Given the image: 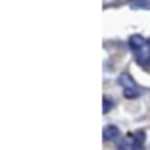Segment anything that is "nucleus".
<instances>
[{
  "instance_id": "nucleus-6",
  "label": "nucleus",
  "mask_w": 150,
  "mask_h": 150,
  "mask_svg": "<svg viewBox=\"0 0 150 150\" xmlns=\"http://www.w3.org/2000/svg\"><path fill=\"white\" fill-rule=\"evenodd\" d=\"M130 6L132 8H150V2H130Z\"/></svg>"
},
{
  "instance_id": "nucleus-1",
  "label": "nucleus",
  "mask_w": 150,
  "mask_h": 150,
  "mask_svg": "<svg viewBox=\"0 0 150 150\" xmlns=\"http://www.w3.org/2000/svg\"><path fill=\"white\" fill-rule=\"evenodd\" d=\"M128 140H130V148L132 150H144V140H146V134L138 130L134 134H128Z\"/></svg>"
},
{
  "instance_id": "nucleus-2",
  "label": "nucleus",
  "mask_w": 150,
  "mask_h": 150,
  "mask_svg": "<svg viewBox=\"0 0 150 150\" xmlns=\"http://www.w3.org/2000/svg\"><path fill=\"white\" fill-rule=\"evenodd\" d=\"M128 44H130V48H132V52L136 54V52H140V50H144L146 48V40L142 38V36H130V40H128Z\"/></svg>"
},
{
  "instance_id": "nucleus-3",
  "label": "nucleus",
  "mask_w": 150,
  "mask_h": 150,
  "mask_svg": "<svg viewBox=\"0 0 150 150\" xmlns=\"http://www.w3.org/2000/svg\"><path fill=\"white\" fill-rule=\"evenodd\" d=\"M102 134H104V140H116L120 136V130H118V126H112V124H110V126L104 128Z\"/></svg>"
},
{
  "instance_id": "nucleus-5",
  "label": "nucleus",
  "mask_w": 150,
  "mask_h": 150,
  "mask_svg": "<svg viewBox=\"0 0 150 150\" xmlns=\"http://www.w3.org/2000/svg\"><path fill=\"white\" fill-rule=\"evenodd\" d=\"M140 96V90H138V86H132V88H124V98H138Z\"/></svg>"
},
{
  "instance_id": "nucleus-7",
  "label": "nucleus",
  "mask_w": 150,
  "mask_h": 150,
  "mask_svg": "<svg viewBox=\"0 0 150 150\" xmlns=\"http://www.w3.org/2000/svg\"><path fill=\"white\" fill-rule=\"evenodd\" d=\"M110 106H112V102H110V100H108V98H106V100H104V106H102L104 114H106V112H108V110H110Z\"/></svg>"
},
{
  "instance_id": "nucleus-4",
  "label": "nucleus",
  "mask_w": 150,
  "mask_h": 150,
  "mask_svg": "<svg viewBox=\"0 0 150 150\" xmlns=\"http://www.w3.org/2000/svg\"><path fill=\"white\" fill-rule=\"evenodd\" d=\"M118 82H120L124 88H132V86H136V82L132 80V76H130V74H126V72L118 76Z\"/></svg>"
}]
</instances>
